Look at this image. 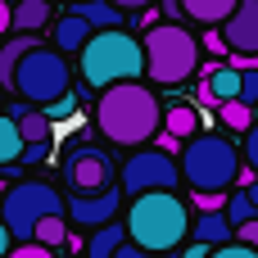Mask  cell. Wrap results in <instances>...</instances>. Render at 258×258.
I'll return each instance as SVG.
<instances>
[{
    "instance_id": "obj_1",
    "label": "cell",
    "mask_w": 258,
    "mask_h": 258,
    "mask_svg": "<svg viewBox=\"0 0 258 258\" xmlns=\"http://www.w3.org/2000/svg\"><path fill=\"white\" fill-rule=\"evenodd\" d=\"M163 113H168V109L154 100V91H145L141 82H122V86L100 91L95 122H100V132H104L113 145L141 150V145L163 127Z\"/></svg>"
},
{
    "instance_id": "obj_2",
    "label": "cell",
    "mask_w": 258,
    "mask_h": 258,
    "mask_svg": "<svg viewBox=\"0 0 258 258\" xmlns=\"http://www.w3.org/2000/svg\"><path fill=\"white\" fill-rule=\"evenodd\" d=\"M190 209L177 190H150V195H136L132 209H127V231H132V245L150 249V254H177L181 240H190Z\"/></svg>"
},
{
    "instance_id": "obj_3",
    "label": "cell",
    "mask_w": 258,
    "mask_h": 258,
    "mask_svg": "<svg viewBox=\"0 0 258 258\" xmlns=\"http://www.w3.org/2000/svg\"><path fill=\"white\" fill-rule=\"evenodd\" d=\"M145 73V41L122 32V27H104L86 41L82 50V82L91 91H109L122 82H141Z\"/></svg>"
},
{
    "instance_id": "obj_4",
    "label": "cell",
    "mask_w": 258,
    "mask_h": 258,
    "mask_svg": "<svg viewBox=\"0 0 258 258\" xmlns=\"http://www.w3.org/2000/svg\"><path fill=\"white\" fill-rule=\"evenodd\" d=\"M245 154L227 141V136H213V132H200L186 141L181 150V177L195 195H227L240 177H245Z\"/></svg>"
},
{
    "instance_id": "obj_5",
    "label": "cell",
    "mask_w": 258,
    "mask_h": 258,
    "mask_svg": "<svg viewBox=\"0 0 258 258\" xmlns=\"http://www.w3.org/2000/svg\"><path fill=\"white\" fill-rule=\"evenodd\" d=\"M200 68V41L181 23H154L145 32V77L159 86H181Z\"/></svg>"
},
{
    "instance_id": "obj_6",
    "label": "cell",
    "mask_w": 258,
    "mask_h": 258,
    "mask_svg": "<svg viewBox=\"0 0 258 258\" xmlns=\"http://www.w3.org/2000/svg\"><path fill=\"white\" fill-rule=\"evenodd\" d=\"M63 209H68V200H63L50 181H18V186H9L5 200H0V218H5V227L14 231V240H32L36 227H41L45 218H59Z\"/></svg>"
},
{
    "instance_id": "obj_7",
    "label": "cell",
    "mask_w": 258,
    "mask_h": 258,
    "mask_svg": "<svg viewBox=\"0 0 258 258\" xmlns=\"http://www.w3.org/2000/svg\"><path fill=\"white\" fill-rule=\"evenodd\" d=\"M14 95H23L27 104H50V100L68 95V59H63V50L32 45L14 68Z\"/></svg>"
},
{
    "instance_id": "obj_8",
    "label": "cell",
    "mask_w": 258,
    "mask_h": 258,
    "mask_svg": "<svg viewBox=\"0 0 258 258\" xmlns=\"http://www.w3.org/2000/svg\"><path fill=\"white\" fill-rule=\"evenodd\" d=\"M177 181H186L181 177V159H172L168 150H132L127 159H122V168H118V186H122V195H150V190H177Z\"/></svg>"
},
{
    "instance_id": "obj_9",
    "label": "cell",
    "mask_w": 258,
    "mask_h": 258,
    "mask_svg": "<svg viewBox=\"0 0 258 258\" xmlns=\"http://www.w3.org/2000/svg\"><path fill=\"white\" fill-rule=\"evenodd\" d=\"M63 172H68L73 190H109L113 186V159L104 150H95V145H77L63 159Z\"/></svg>"
},
{
    "instance_id": "obj_10",
    "label": "cell",
    "mask_w": 258,
    "mask_h": 258,
    "mask_svg": "<svg viewBox=\"0 0 258 258\" xmlns=\"http://www.w3.org/2000/svg\"><path fill=\"white\" fill-rule=\"evenodd\" d=\"M118 209H122V190H77L68 200V218L77 227H104V222H118Z\"/></svg>"
},
{
    "instance_id": "obj_11",
    "label": "cell",
    "mask_w": 258,
    "mask_h": 258,
    "mask_svg": "<svg viewBox=\"0 0 258 258\" xmlns=\"http://www.w3.org/2000/svg\"><path fill=\"white\" fill-rule=\"evenodd\" d=\"M231 54H258V0H240V9L222 23Z\"/></svg>"
},
{
    "instance_id": "obj_12",
    "label": "cell",
    "mask_w": 258,
    "mask_h": 258,
    "mask_svg": "<svg viewBox=\"0 0 258 258\" xmlns=\"http://www.w3.org/2000/svg\"><path fill=\"white\" fill-rule=\"evenodd\" d=\"M91 36H95V27H91L82 14H73V9H68L63 18H54V50H63V54H73V50L82 54Z\"/></svg>"
},
{
    "instance_id": "obj_13",
    "label": "cell",
    "mask_w": 258,
    "mask_h": 258,
    "mask_svg": "<svg viewBox=\"0 0 258 258\" xmlns=\"http://www.w3.org/2000/svg\"><path fill=\"white\" fill-rule=\"evenodd\" d=\"M190 240H204V245H227V240H236V222L227 218V209H213V213H200L195 218V227H190Z\"/></svg>"
},
{
    "instance_id": "obj_14",
    "label": "cell",
    "mask_w": 258,
    "mask_h": 258,
    "mask_svg": "<svg viewBox=\"0 0 258 258\" xmlns=\"http://www.w3.org/2000/svg\"><path fill=\"white\" fill-rule=\"evenodd\" d=\"M200 91H204V100H213V104H227V100H240V68H209L204 73V82H200Z\"/></svg>"
},
{
    "instance_id": "obj_15",
    "label": "cell",
    "mask_w": 258,
    "mask_h": 258,
    "mask_svg": "<svg viewBox=\"0 0 258 258\" xmlns=\"http://www.w3.org/2000/svg\"><path fill=\"white\" fill-rule=\"evenodd\" d=\"M236 9H240V0H181V18L204 23V27H222Z\"/></svg>"
},
{
    "instance_id": "obj_16",
    "label": "cell",
    "mask_w": 258,
    "mask_h": 258,
    "mask_svg": "<svg viewBox=\"0 0 258 258\" xmlns=\"http://www.w3.org/2000/svg\"><path fill=\"white\" fill-rule=\"evenodd\" d=\"M127 240H132L127 222H104V227L91 231V240H86V258H118V249H122Z\"/></svg>"
},
{
    "instance_id": "obj_17",
    "label": "cell",
    "mask_w": 258,
    "mask_h": 258,
    "mask_svg": "<svg viewBox=\"0 0 258 258\" xmlns=\"http://www.w3.org/2000/svg\"><path fill=\"white\" fill-rule=\"evenodd\" d=\"M73 14H82L95 32H104V27H122V23H127V18H122L127 9L113 5V0H73Z\"/></svg>"
},
{
    "instance_id": "obj_18",
    "label": "cell",
    "mask_w": 258,
    "mask_h": 258,
    "mask_svg": "<svg viewBox=\"0 0 258 258\" xmlns=\"http://www.w3.org/2000/svg\"><path fill=\"white\" fill-rule=\"evenodd\" d=\"M27 141H23V127H18V113H0V168H14L23 159Z\"/></svg>"
},
{
    "instance_id": "obj_19",
    "label": "cell",
    "mask_w": 258,
    "mask_h": 258,
    "mask_svg": "<svg viewBox=\"0 0 258 258\" xmlns=\"http://www.w3.org/2000/svg\"><path fill=\"white\" fill-rule=\"evenodd\" d=\"M195 127H200V113H195L190 104H172V109L163 113V132H168L172 141H190V136H200Z\"/></svg>"
},
{
    "instance_id": "obj_20",
    "label": "cell",
    "mask_w": 258,
    "mask_h": 258,
    "mask_svg": "<svg viewBox=\"0 0 258 258\" xmlns=\"http://www.w3.org/2000/svg\"><path fill=\"white\" fill-rule=\"evenodd\" d=\"M18 127H23V141H27V145H50V127H54V122H50L45 109H32V104L18 109Z\"/></svg>"
},
{
    "instance_id": "obj_21",
    "label": "cell",
    "mask_w": 258,
    "mask_h": 258,
    "mask_svg": "<svg viewBox=\"0 0 258 258\" xmlns=\"http://www.w3.org/2000/svg\"><path fill=\"white\" fill-rule=\"evenodd\" d=\"M32 45H36V41H32V32H18V36L0 50V86H5V91H14V68H18V59H23Z\"/></svg>"
},
{
    "instance_id": "obj_22",
    "label": "cell",
    "mask_w": 258,
    "mask_h": 258,
    "mask_svg": "<svg viewBox=\"0 0 258 258\" xmlns=\"http://www.w3.org/2000/svg\"><path fill=\"white\" fill-rule=\"evenodd\" d=\"M50 23V0H18L14 5V32H36Z\"/></svg>"
},
{
    "instance_id": "obj_23",
    "label": "cell",
    "mask_w": 258,
    "mask_h": 258,
    "mask_svg": "<svg viewBox=\"0 0 258 258\" xmlns=\"http://www.w3.org/2000/svg\"><path fill=\"white\" fill-rule=\"evenodd\" d=\"M218 118L227 122V127H236V132H249L258 118H254V104H245V100H227V104H218Z\"/></svg>"
},
{
    "instance_id": "obj_24",
    "label": "cell",
    "mask_w": 258,
    "mask_h": 258,
    "mask_svg": "<svg viewBox=\"0 0 258 258\" xmlns=\"http://www.w3.org/2000/svg\"><path fill=\"white\" fill-rule=\"evenodd\" d=\"M32 240H41V245L59 249V245L68 240V222H63V213H59V218H45V222L36 227V236H32Z\"/></svg>"
},
{
    "instance_id": "obj_25",
    "label": "cell",
    "mask_w": 258,
    "mask_h": 258,
    "mask_svg": "<svg viewBox=\"0 0 258 258\" xmlns=\"http://www.w3.org/2000/svg\"><path fill=\"white\" fill-rule=\"evenodd\" d=\"M227 218L240 227V222H249V218H258V204H254V195L249 190H236L231 200H227Z\"/></svg>"
},
{
    "instance_id": "obj_26",
    "label": "cell",
    "mask_w": 258,
    "mask_h": 258,
    "mask_svg": "<svg viewBox=\"0 0 258 258\" xmlns=\"http://www.w3.org/2000/svg\"><path fill=\"white\" fill-rule=\"evenodd\" d=\"M45 113H50V122H59V118H73L77 113V95L68 91V95H59V100H50V104H41Z\"/></svg>"
},
{
    "instance_id": "obj_27",
    "label": "cell",
    "mask_w": 258,
    "mask_h": 258,
    "mask_svg": "<svg viewBox=\"0 0 258 258\" xmlns=\"http://www.w3.org/2000/svg\"><path fill=\"white\" fill-rule=\"evenodd\" d=\"M9 258H59V254H54L50 245H41V240H18Z\"/></svg>"
},
{
    "instance_id": "obj_28",
    "label": "cell",
    "mask_w": 258,
    "mask_h": 258,
    "mask_svg": "<svg viewBox=\"0 0 258 258\" xmlns=\"http://www.w3.org/2000/svg\"><path fill=\"white\" fill-rule=\"evenodd\" d=\"M213 258H258L254 245H245V240H227V245H218Z\"/></svg>"
},
{
    "instance_id": "obj_29",
    "label": "cell",
    "mask_w": 258,
    "mask_h": 258,
    "mask_svg": "<svg viewBox=\"0 0 258 258\" xmlns=\"http://www.w3.org/2000/svg\"><path fill=\"white\" fill-rule=\"evenodd\" d=\"M240 100L245 104H258V68H245L240 73Z\"/></svg>"
},
{
    "instance_id": "obj_30",
    "label": "cell",
    "mask_w": 258,
    "mask_h": 258,
    "mask_svg": "<svg viewBox=\"0 0 258 258\" xmlns=\"http://www.w3.org/2000/svg\"><path fill=\"white\" fill-rule=\"evenodd\" d=\"M245 163H249V172H258V122L245 132Z\"/></svg>"
},
{
    "instance_id": "obj_31",
    "label": "cell",
    "mask_w": 258,
    "mask_h": 258,
    "mask_svg": "<svg viewBox=\"0 0 258 258\" xmlns=\"http://www.w3.org/2000/svg\"><path fill=\"white\" fill-rule=\"evenodd\" d=\"M236 240H245V245H254V249H258V218H249V222L236 227Z\"/></svg>"
},
{
    "instance_id": "obj_32",
    "label": "cell",
    "mask_w": 258,
    "mask_h": 258,
    "mask_svg": "<svg viewBox=\"0 0 258 258\" xmlns=\"http://www.w3.org/2000/svg\"><path fill=\"white\" fill-rule=\"evenodd\" d=\"M227 200H231V195H195L200 213H213V209H227Z\"/></svg>"
},
{
    "instance_id": "obj_33",
    "label": "cell",
    "mask_w": 258,
    "mask_h": 258,
    "mask_svg": "<svg viewBox=\"0 0 258 258\" xmlns=\"http://www.w3.org/2000/svg\"><path fill=\"white\" fill-rule=\"evenodd\" d=\"M177 258H213V245H204V240H190V245H186Z\"/></svg>"
},
{
    "instance_id": "obj_34",
    "label": "cell",
    "mask_w": 258,
    "mask_h": 258,
    "mask_svg": "<svg viewBox=\"0 0 258 258\" xmlns=\"http://www.w3.org/2000/svg\"><path fill=\"white\" fill-rule=\"evenodd\" d=\"M14 32V0H0V36Z\"/></svg>"
},
{
    "instance_id": "obj_35",
    "label": "cell",
    "mask_w": 258,
    "mask_h": 258,
    "mask_svg": "<svg viewBox=\"0 0 258 258\" xmlns=\"http://www.w3.org/2000/svg\"><path fill=\"white\" fill-rule=\"evenodd\" d=\"M14 245H18V240H14V231L5 227V218H0V258H9V254H14Z\"/></svg>"
},
{
    "instance_id": "obj_36",
    "label": "cell",
    "mask_w": 258,
    "mask_h": 258,
    "mask_svg": "<svg viewBox=\"0 0 258 258\" xmlns=\"http://www.w3.org/2000/svg\"><path fill=\"white\" fill-rule=\"evenodd\" d=\"M118 258H163V254H150V249H141V245H132V240H127V245L118 249Z\"/></svg>"
},
{
    "instance_id": "obj_37",
    "label": "cell",
    "mask_w": 258,
    "mask_h": 258,
    "mask_svg": "<svg viewBox=\"0 0 258 258\" xmlns=\"http://www.w3.org/2000/svg\"><path fill=\"white\" fill-rule=\"evenodd\" d=\"M45 150H50V145H27V150H23V159H18V163H36V159H45Z\"/></svg>"
},
{
    "instance_id": "obj_38",
    "label": "cell",
    "mask_w": 258,
    "mask_h": 258,
    "mask_svg": "<svg viewBox=\"0 0 258 258\" xmlns=\"http://www.w3.org/2000/svg\"><path fill=\"white\" fill-rule=\"evenodd\" d=\"M113 5H122V9H145V5H154V0H113Z\"/></svg>"
},
{
    "instance_id": "obj_39",
    "label": "cell",
    "mask_w": 258,
    "mask_h": 258,
    "mask_svg": "<svg viewBox=\"0 0 258 258\" xmlns=\"http://www.w3.org/2000/svg\"><path fill=\"white\" fill-rule=\"evenodd\" d=\"M245 190H249V195H254V204H258V181H249V186H245Z\"/></svg>"
},
{
    "instance_id": "obj_40",
    "label": "cell",
    "mask_w": 258,
    "mask_h": 258,
    "mask_svg": "<svg viewBox=\"0 0 258 258\" xmlns=\"http://www.w3.org/2000/svg\"><path fill=\"white\" fill-rule=\"evenodd\" d=\"M254 118H258V104H254Z\"/></svg>"
},
{
    "instance_id": "obj_41",
    "label": "cell",
    "mask_w": 258,
    "mask_h": 258,
    "mask_svg": "<svg viewBox=\"0 0 258 258\" xmlns=\"http://www.w3.org/2000/svg\"><path fill=\"white\" fill-rule=\"evenodd\" d=\"M0 200H5V190H0Z\"/></svg>"
},
{
    "instance_id": "obj_42",
    "label": "cell",
    "mask_w": 258,
    "mask_h": 258,
    "mask_svg": "<svg viewBox=\"0 0 258 258\" xmlns=\"http://www.w3.org/2000/svg\"><path fill=\"white\" fill-rule=\"evenodd\" d=\"M0 91H5V86H0Z\"/></svg>"
},
{
    "instance_id": "obj_43",
    "label": "cell",
    "mask_w": 258,
    "mask_h": 258,
    "mask_svg": "<svg viewBox=\"0 0 258 258\" xmlns=\"http://www.w3.org/2000/svg\"><path fill=\"white\" fill-rule=\"evenodd\" d=\"M14 5H18V0H14Z\"/></svg>"
},
{
    "instance_id": "obj_44",
    "label": "cell",
    "mask_w": 258,
    "mask_h": 258,
    "mask_svg": "<svg viewBox=\"0 0 258 258\" xmlns=\"http://www.w3.org/2000/svg\"><path fill=\"white\" fill-rule=\"evenodd\" d=\"M172 258H177V254H172Z\"/></svg>"
}]
</instances>
